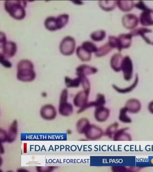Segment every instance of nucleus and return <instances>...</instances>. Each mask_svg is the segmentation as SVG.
Here are the masks:
<instances>
[{
    "instance_id": "8",
    "label": "nucleus",
    "mask_w": 153,
    "mask_h": 172,
    "mask_svg": "<svg viewBox=\"0 0 153 172\" xmlns=\"http://www.w3.org/2000/svg\"><path fill=\"white\" fill-rule=\"evenodd\" d=\"M56 111L55 107L51 104L43 106L40 110V114L44 119L51 120L54 119L56 116Z\"/></svg>"
},
{
    "instance_id": "20",
    "label": "nucleus",
    "mask_w": 153,
    "mask_h": 172,
    "mask_svg": "<svg viewBox=\"0 0 153 172\" xmlns=\"http://www.w3.org/2000/svg\"><path fill=\"white\" fill-rule=\"evenodd\" d=\"M125 107L128 112L132 113H136L140 110L141 105L138 101L131 100L127 102Z\"/></svg>"
},
{
    "instance_id": "9",
    "label": "nucleus",
    "mask_w": 153,
    "mask_h": 172,
    "mask_svg": "<svg viewBox=\"0 0 153 172\" xmlns=\"http://www.w3.org/2000/svg\"><path fill=\"white\" fill-rule=\"evenodd\" d=\"M90 90H84L79 92L75 96L73 103L75 106L79 109L83 108L88 103Z\"/></svg>"
},
{
    "instance_id": "36",
    "label": "nucleus",
    "mask_w": 153,
    "mask_h": 172,
    "mask_svg": "<svg viewBox=\"0 0 153 172\" xmlns=\"http://www.w3.org/2000/svg\"><path fill=\"white\" fill-rule=\"evenodd\" d=\"M148 109L149 111L153 114V102H151L148 106Z\"/></svg>"
},
{
    "instance_id": "40",
    "label": "nucleus",
    "mask_w": 153,
    "mask_h": 172,
    "mask_svg": "<svg viewBox=\"0 0 153 172\" xmlns=\"http://www.w3.org/2000/svg\"><path fill=\"white\" fill-rule=\"evenodd\" d=\"M67 133L68 134H70L72 133V131L70 130H68L67 131Z\"/></svg>"
},
{
    "instance_id": "17",
    "label": "nucleus",
    "mask_w": 153,
    "mask_h": 172,
    "mask_svg": "<svg viewBox=\"0 0 153 172\" xmlns=\"http://www.w3.org/2000/svg\"><path fill=\"white\" fill-rule=\"evenodd\" d=\"M132 35L130 34H122L117 37L120 51L123 48L128 47L131 43Z\"/></svg>"
},
{
    "instance_id": "1",
    "label": "nucleus",
    "mask_w": 153,
    "mask_h": 172,
    "mask_svg": "<svg viewBox=\"0 0 153 172\" xmlns=\"http://www.w3.org/2000/svg\"><path fill=\"white\" fill-rule=\"evenodd\" d=\"M33 64L27 59L20 61L17 65V77L23 82H30L33 80L36 77Z\"/></svg>"
},
{
    "instance_id": "18",
    "label": "nucleus",
    "mask_w": 153,
    "mask_h": 172,
    "mask_svg": "<svg viewBox=\"0 0 153 172\" xmlns=\"http://www.w3.org/2000/svg\"><path fill=\"white\" fill-rule=\"evenodd\" d=\"M134 21H137V17L134 16H133V15L130 14L124 15L122 19V22L123 26L128 29L135 27L133 24V23L137 25V22H134Z\"/></svg>"
},
{
    "instance_id": "23",
    "label": "nucleus",
    "mask_w": 153,
    "mask_h": 172,
    "mask_svg": "<svg viewBox=\"0 0 153 172\" xmlns=\"http://www.w3.org/2000/svg\"><path fill=\"white\" fill-rule=\"evenodd\" d=\"M119 124L114 122L110 124L106 129L104 133L110 138H113L114 134L118 129Z\"/></svg>"
},
{
    "instance_id": "26",
    "label": "nucleus",
    "mask_w": 153,
    "mask_h": 172,
    "mask_svg": "<svg viewBox=\"0 0 153 172\" xmlns=\"http://www.w3.org/2000/svg\"><path fill=\"white\" fill-rule=\"evenodd\" d=\"M106 36L105 32L102 30L96 31L92 32L91 34V39L95 42L102 41Z\"/></svg>"
},
{
    "instance_id": "2",
    "label": "nucleus",
    "mask_w": 153,
    "mask_h": 172,
    "mask_svg": "<svg viewBox=\"0 0 153 172\" xmlns=\"http://www.w3.org/2000/svg\"><path fill=\"white\" fill-rule=\"evenodd\" d=\"M27 4L26 1L7 0L4 3V8L11 16L18 20L23 19L26 15L25 8Z\"/></svg>"
},
{
    "instance_id": "10",
    "label": "nucleus",
    "mask_w": 153,
    "mask_h": 172,
    "mask_svg": "<svg viewBox=\"0 0 153 172\" xmlns=\"http://www.w3.org/2000/svg\"><path fill=\"white\" fill-rule=\"evenodd\" d=\"M110 110L104 106L96 108L94 111V117L96 120L100 122H105L108 118Z\"/></svg>"
},
{
    "instance_id": "38",
    "label": "nucleus",
    "mask_w": 153,
    "mask_h": 172,
    "mask_svg": "<svg viewBox=\"0 0 153 172\" xmlns=\"http://www.w3.org/2000/svg\"><path fill=\"white\" fill-rule=\"evenodd\" d=\"M27 171L25 169L23 168H19L18 169L17 171L18 172H25Z\"/></svg>"
},
{
    "instance_id": "24",
    "label": "nucleus",
    "mask_w": 153,
    "mask_h": 172,
    "mask_svg": "<svg viewBox=\"0 0 153 172\" xmlns=\"http://www.w3.org/2000/svg\"><path fill=\"white\" fill-rule=\"evenodd\" d=\"M112 49L108 43H106L98 49L95 55L97 57H102L109 53Z\"/></svg>"
},
{
    "instance_id": "19",
    "label": "nucleus",
    "mask_w": 153,
    "mask_h": 172,
    "mask_svg": "<svg viewBox=\"0 0 153 172\" xmlns=\"http://www.w3.org/2000/svg\"><path fill=\"white\" fill-rule=\"evenodd\" d=\"M90 124L89 120L87 118L83 117L80 119L76 124L77 132L80 134H84Z\"/></svg>"
},
{
    "instance_id": "14",
    "label": "nucleus",
    "mask_w": 153,
    "mask_h": 172,
    "mask_svg": "<svg viewBox=\"0 0 153 172\" xmlns=\"http://www.w3.org/2000/svg\"><path fill=\"white\" fill-rule=\"evenodd\" d=\"M128 130L127 128L118 129L114 134L113 138L114 141H129L131 140L130 135L126 132Z\"/></svg>"
},
{
    "instance_id": "31",
    "label": "nucleus",
    "mask_w": 153,
    "mask_h": 172,
    "mask_svg": "<svg viewBox=\"0 0 153 172\" xmlns=\"http://www.w3.org/2000/svg\"><path fill=\"white\" fill-rule=\"evenodd\" d=\"M108 43L113 48H116L120 51L117 37L111 36L108 38Z\"/></svg>"
},
{
    "instance_id": "12",
    "label": "nucleus",
    "mask_w": 153,
    "mask_h": 172,
    "mask_svg": "<svg viewBox=\"0 0 153 172\" xmlns=\"http://www.w3.org/2000/svg\"><path fill=\"white\" fill-rule=\"evenodd\" d=\"M140 16V21L142 25L153 24V10L147 8L143 10Z\"/></svg>"
},
{
    "instance_id": "5",
    "label": "nucleus",
    "mask_w": 153,
    "mask_h": 172,
    "mask_svg": "<svg viewBox=\"0 0 153 172\" xmlns=\"http://www.w3.org/2000/svg\"><path fill=\"white\" fill-rule=\"evenodd\" d=\"M68 91L67 89L62 90L61 94L59 106V112L62 116H68L73 112L72 105L67 102Z\"/></svg>"
},
{
    "instance_id": "34",
    "label": "nucleus",
    "mask_w": 153,
    "mask_h": 172,
    "mask_svg": "<svg viewBox=\"0 0 153 172\" xmlns=\"http://www.w3.org/2000/svg\"><path fill=\"white\" fill-rule=\"evenodd\" d=\"M0 62L4 67L6 68H10L12 66L10 61L1 56H0Z\"/></svg>"
},
{
    "instance_id": "30",
    "label": "nucleus",
    "mask_w": 153,
    "mask_h": 172,
    "mask_svg": "<svg viewBox=\"0 0 153 172\" xmlns=\"http://www.w3.org/2000/svg\"><path fill=\"white\" fill-rule=\"evenodd\" d=\"M92 107L97 108L104 106L105 103V100L104 96L100 93L98 94L97 98L95 101L91 102Z\"/></svg>"
},
{
    "instance_id": "16",
    "label": "nucleus",
    "mask_w": 153,
    "mask_h": 172,
    "mask_svg": "<svg viewBox=\"0 0 153 172\" xmlns=\"http://www.w3.org/2000/svg\"><path fill=\"white\" fill-rule=\"evenodd\" d=\"M123 59L122 56L120 54H115L112 56L110 60V65L114 71L118 72L121 70Z\"/></svg>"
},
{
    "instance_id": "37",
    "label": "nucleus",
    "mask_w": 153,
    "mask_h": 172,
    "mask_svg": "<svg viewBox=\"0 0 153 172\" xmlns=\"http://www.w3.org/2000/svg\"><path fill=\"white\" fill-rule=\"evenodd\" d=\"M0 148V153L1 154H2L4 152V149L1 144Z\"/></svg>"
},
{
    "instance_id": "33",
    "label": "nucleus",
    "mask_w": 153,
    "mask_h": 172,
    "mask_svg": "<svg viewBox=\"0 0 153 172\" xmlns=\"http://www.w3.org/2000/svg\"><path fill=\"white\" fill-rule=\"evenodd\" d=\"M111 170L114 172H123L128 171V168L124 166H112L111 167Z\"/></svg>"
},
{
    "instance_id": "13",
    "label": "nucleus",
    "mask_w": 153,
    "mask_h": 172,
    "mask_svg": "<svg viewBox=\"0 0 153 172\" xmlns=\"http://www.w3.org/2000/svg\"><path fill=\"white\" fill-rule=\"evenodd\" d=\"M78 76H83L95 74L97 71V69L88 65L82 64L78 66L76 70Z\"/></svg>"
},
{
    "instance_id": "27",
    "label": "nucleus",
    "mask_w": 153,
    "mask_h": 172,
    "mask_svg": "<svg viewBox=\"0 0 153 172\" xmlns=\"http://www.w3.org/2000/svg\"><path fill=\"white\" fill-rule=\"evenodd\" d=\"M81 46L85 50L91 53H96L98 49L94 43L89 41L84 42Z\"/></svg>"
},
{
    "instance_id": "3",
    "label": "nucleus",
    "mask_w": 153,
    "mask_h": 172,
    "mask_svg": "<svg viewBox=\"0 0 153 172\" xmlns=\"http://www.w3.org/2000/svg\"><path fill=\"white\" fill-rule=\"evenodd\" d=\"M69 16L67 14H63L56 17L49 16L46 18L44 22L45 28L50 31L59 30L64 27L67 24Z\"/></svg>"
},
{
    "instance_id": "29",
    "label": "nucleus",
    "mask_w": 153,
    "mask_h": 172,
    "mask_svg": "<svg viewBox=\"0 0 153 172\" xmlns=\"http://www.w3.org/2000/svg\"><path fill=\"white\" fill-rule=\"evenodd\" d=\"M129 1H117V5L119 8L123 11H127L130 10L133 6L132 3Z\"/></svg>"
},
{
    "instance_id": "25",
    "label": "nucleus",
    "mask_w": 153,
    "mask_h": 172,
    "mask_svg": "<svg viewBox=\"0 0 153 172\" xmlns=\"http://www.w3.org/2000/svg\"><path fill=\"white\" fill-rule=\"evenodd\" d=\"M65 82L66 86L68 88L78 87L81 82L80 77H78L72 79L68 76H66L65 78Z\"/></svg>"
},
{
    "instance_id": "7",
    "label": "nucleus",
    "mask_w": 153,
    "mask_h": 172,
    "mask_svg": "<svg viewBox=\"0 0 153 172\" xmlns=\"http://www.w3.org/2000/svg\"><path fill=\"white\" fill-rule=\"evenodd\" d=\"M104 134L103 130L100 127L90 124L84 134L88 140L94 141L101 138Z\"/></svg>"
},
{
    "instance_id": "35",
    "label": "nucleus",
    "mask_w": 153,
    "mask_h": 172,
    "mask_svg": "<svg viewBox=\"0 0 153 172\" xmlns=\"http://www.w3.org/2000/svg\"><path fill=\"white\" fill-rule=\"evenodd\" d=\"M7 133L4 130L0 129V141L1 142H4L7 140Z\"/></svg>"
},
{
    "instance_id": "11",
    "label": "nucleus",
    "mask_w": 153,
    "mask_h": 172,
    "mask_svg": "<svg viewBox=\"0 0 153 172\" xmlns=\"http://www.w3.org/2000/svg\"><path fill=\"white\" fill-rule=\"evenodd\" d=\"M124 74L125 79L126 80L130 79L132 73V65L131 60L128 56L123 59L121 69Z\"/></svg>"
},
{
    "instance_id": "15",
    "label": "nucleus",
    "mask_w": 153,
    "mask_h": 172,
    "mask_svg": "<svg viewBox=\"0 0 153 172\" xmlns=\"http://www.w3.org/2000/svg\"><path fill=\"white\" fill-rule=\"evenodd\" d=\"M18 133V123L16 120H14L11 124L7 133V142L12 143L16 139Z\"/></svg>"
},
{
    "instance_id": "4",
    "label": "nucleus",
    "mask_w": 153,
    "mask_h": 172,
    "mask_svg": "<svg viewBox=\"0 0 153 172\" xmlns=\"http://www.w3.org/2000/svg\"><path fill=\"white\" fill-rule=\"evenodd\" d=\"M16 44L12 41H7L5 33H0V56L9 58L13 56L17 51Z\"/></svg>"
},
{
    "instance_id": "6",
    "label": "nucleus",
    "mask_w": 153,
    "mask_h": 172,
    "mask_svg": "<svg viewBox=\"0 0 153 172\" xmlns=\"http://www.w3.org/2000/svg\"><path fill=\"white\" fill-rule=\"evenodd\" d=\"M76 47L75 39L72 37L67 36L64 37L59 45V50L64 55L68 56L72 55L74 52Z\"/></svg>"
},
{
    "instance_id": "22",
    "label": "nucleus",
    "mask_w": 153,
    "mask_h": 172,
    "mask_svg": "<svg viewBox=\"0 0 153 172\" xmlns=\"http://www.w3.org/2000/svg\"><path fill=\"white\" fill-rule=\"evenodd\" d=\"M76 54L78 57L82 61H88L91 58V53L84 49L81 46L78 47L76 49Z\"/></svg>"
},
{
    "instance_id": "28",
    "label": "nucleus",
    "mask_w": 153,
    "mask_h": 172,
    "mask_svg": "<svg viewBox=\"0 0 153 172\" xmlns=\"http://www.w3.org/2000/svg\"><path fill=\"white\" fill-rule=\"evenodd\" d=\"M127 110L125 107L122 108L120 110L119 116V120L124 123H129L131 122V119L127 115Z\"/></svg>"
},
{
    "instance_id": "39",
    "label": "nucleus",
    "mask_w": 153,
    "mask_h": 172,
    "mask_svg": "<svg viewBox=\"0 0 153 172\" xmlns=\"http://www.w3.org/2000/svg\"><path fill=\"white\" fill-rule=\"evenodd\" d=\"M73 1L74 2V3L76 4L81 5L82 4V2L81 1H80L79 2H78L79 1H76L77 2H76V1Z\"/></svg>"
},
{
    "instance_id": "32",
    "label": "nucleus",
    "mask_w": 153,
    "mask_h": 172,
    "mask_svg": "<svg viewBox=\"0 0 153 172\" xmlns=\"http://www.w3.org/2000/svg\"><path fill=\"white\" fill-rule=\"evenodd\" d=\"M56 167L54 166H37L36 169L39 172H49L52 171Z\"/></svg>"
},
{
    "instance_id": "21",
    "label": "nucleus",
    "mask_w": 153,
    "mask_h": 172,
    "mask_svg": "<svg viewBox=\"0 0 153 172\" xmlns=\"http://www.w3.org/2000/svg\"><path fill=\"white\" fill-rule=\"evenodd\" d=\"M98 3L99 6L102 10L109 11L115 8L117 5V1H100Z\"/></svg>"
}]
</instances>
